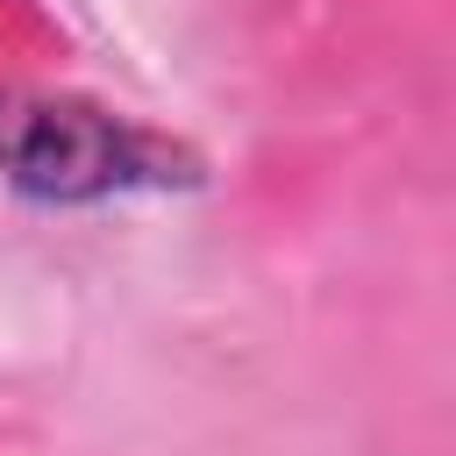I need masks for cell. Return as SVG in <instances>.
Segmentation results:
<instances>
[{
  "mask_svg": "<svg viewBox=\"0 0 456 456\" xmlns=\"http://www.w3.org/2000/svg\"><path fill=\"white\" fill-rule=\"evenodd\" d=\"M0 164L50 192H107L128 171H142L121 128H107L93 114H50V107L0 121Z\"/></svg>",
  "mask_w": 456,
  "mask_h": 456,
  "instance_id": "6da1fadb",
  "label": "cell"
}]
</instances>
